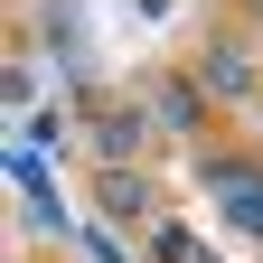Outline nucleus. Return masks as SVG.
I'll use <instances>...</instances> for the list:
<instances>
[{
    "instance_id": "1",
    "label": "nucleus",
    "mask_w": 263,
    "mask_h": 263,
    "mask_svg": "<svg viewBox=\"0 0 263 263\" xmlns=\"http://www.w3.org/2000/svg\"><path fill=\"white\" fill-rule=\"evenodd\" d=\"M207 188L226 197V216H235V226H245V235H263V179H254V170H216Z\"/></svg>"
}]
</instances>
